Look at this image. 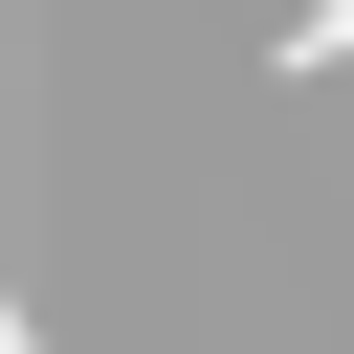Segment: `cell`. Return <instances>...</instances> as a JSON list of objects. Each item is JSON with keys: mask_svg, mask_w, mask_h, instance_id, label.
I'll list each match as a JSON object with an SVG mask.
<instances>
[{"mask_svg": "<svg viewBox=\"0 0 354 354\" xmlns=\"http://www.w3.org/2000/svg\"><path fill=\"white\" fill-rule=\"evenodd\" d=\"M0 354H44V310H22V288H0Z\"/></svg>", "mask_w": 354, "mask_h": 354, "instance_id": "cell-2", "label": "cell"}, {"mask_svg": "<svg viewBox=\"0 0 354 354\" xmlns=\"http://www.w3.org/2000/svg\"><path fill=\"white\" fill-rule=\"evenodd\" d=\"M332 44H354V0H288V66H332Z\"/></svg>", "mask_w": 354, "mask_h": 354, "instance_id": "cell-1", "label": "cell"}]
</instances>
